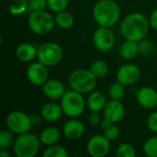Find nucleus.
<instances>
[{
    "mask_svg": "<svg viewBox=\"0 0 157 157\" xmlns=\"http://www.w3.org/2000/svg\"><path fill=\"white\" fill-rule=\"evenodd\" d=\"M28 9L27 0H12L9 5V11L13 16H18Z\"/></svg>",
    "mask_w": 157,
    "mask_h": 157,
    "instance_id": "a878e982",
    "label": "nucleus"
},
{
    "mask_svg": "<svg viewBox=\"0 0 157 157\" xmlns=\"http://www.w3.org/2000/svg\"><path fill=\"white\" fill-rule=\"evenodd\" d=\"M0 156L1 157H11V155L6 151V149H2L0 152Z\"/></svg>",
    "mask_w": 157,
    "mask_h": 157,
    "instance_id": "4c0bfd02",
    "label": "nucleus"
},
{
    "mask_svg": "<svg viewBox=\"0 0 157 157\" xmlns=\"http://www.w3.org/2000/svg\"><path fill=\"white\" fill-rule=\"evenodd\" d=\"M69 4V0H48V6L53 12H61L65 10Z\"/></svg>",
    "mask_w": 157,
    "mask_h": 157,
    "instance_id": "7c9ffc66",
    "label": "nucleus"
},
{
    "mask_svg": "<svg viewBox=\"0 0 157 157\" xmlns=\"http://www.w3.org/2000/svg\"><path fill=\"white\" fill-rule=\"evenodd\" d=\"M149 21H150L151 27L157 30V8L152 12V14L149 17Z\"/></svg>",
    "mask_w": 157,
    "mask_h": 157,
    "instance_id": "c9c22d12",
    "label": "nucleus"
},
{
    "mask_svg": "<svg viewBox=\"0 0 157 157\" xmlns=\"http://www.w3.org/2000/svg\"><path fill=\"white\" fill-rule=\"evenodd\" d=\"M150 27V21L144 14L132 13L122 20L121 32L126 40L139 41L146 37Z\"/></svg>",
    "mask_w": 157,
    "mask_h": 157,
    "instance_id": "f257e3e1",
    "label": "nucleus"
},
{
    "mask_svg": "<svg viewBox=\"0 0 157 157\" xmlns=\"http://www.w3.org/2000/svg\"><path fill=\"white\" fill-rule=\"evenodd\" d=\"M93 42L98 51L107 52L113 48L115 43V37L109 28L100 27L95 31L93 35Z\"/></svg>",
    "mask_w": 157,
    "mask_h": 157,
    "instance_id": "1a4fd4ad",
    "label": "nucleus"
},
{
    "mask_svg": "<svg viewBox=\"0 0 157 157\" xmlns=\"http://www.w3.org/2000/svg\"><path fill=\"white\" fill-rule=\"evenodd\" d=\"M143 150L147 156L157 157V136L148 139L144 143Z\"/></svg>",
    "mask_w": 157,
    "mask_h": 157,
    "instance_id": "cd10ccee",
    "label": "nucleus"
},
{
    "mask_svg": "<svg viewBox=\"0 0 157 157\" xmlns=\"http://www.w3.org/2000/svg\"><path fill=\"white\" fill-rule=\"evenodd\" d=\"M88 121H89V123L92 126H97V125L100 124L101 118H100V115L98 114V112L91 111V113H90V115L88 117Z\"/></svg>",
    "mask_w": 157,
    "mask_h": 157,
    "instance_id": "f704fd0d",
    "label": "nucleus"
},
{
    "mask_svg": "<svg viewBox=\"0 0 157 157\" xmlns=\"http://www.w3.org/2000/svg\"><path fill=\"white\" fill-rule=\"evenodd\" d=\"M90 71L97 78H103L109 73V65L105 61L98 60L92 63Z\"/></svg>",
    "mask_w": 157,
    "mask_h": 157,
    "instance_id": "5701e85b",
    "label": "nucleus"
},
{
    "mask_svg": "<svg viewBox=\"0 0 157 157\" xmlns=\"http://www.w3.org/2000/svg\"><path fill=\"white\" fill-rule=\"evenodd\" d=\"M104 117L111 123H117L121 121L125 115V108L120 100L110 99L108 101L104 109Z\"/></svg>",
    "mask_w": 157,
    "mask_h": 157,
    "instance_id": "ddd939ff",
    "label": "nucleus"
},
{
    "mask_svg": "<svg viewBox=\"0 0 157 157\" xmlns=\"http://www.w3.org/2000/svg\"><path fill=\"white\" fill-rule=\"evenodd\" d=\"M147 126L151 132L157 133V111L153 112L149 116L147 120Z\"/></svg>",
    "mask_w": 157,
    "mask_h": 157,
    "instance_id": "72a5a7b5",
    "label": "nucleus"
},
{
    "mask_svg": "<svg viewBox=\"0 0 157 157\" xmlns=\"http://www.w3.org/2000/svg\"><path fill=\"white\" fill-rule=\"evenodd\" d=\"M141 76L140 68L133 63H125L121 65L116 74V78L119 82L126 86H131L136 83Z\"/></svg>",
    "mask_w": 157,
    "mask_h": 157,
    "instance_id": "f8f14e48",
    "label": "nucleus"
},
{
    "mask_svg": "<svg viewBox=\"0 0 157 157\" xmlns=\"http://www.w3.org/2000/svg\"><path fill=\"white\" fill-rule=\"evenodd\" d=\"M6 126L15 134H22L28 132L32 126L31 118L23 111H12L6 120Z\"/></svg>",
    "mask_w": 157,
    "mask_h": 157,
    "instance_id": "6e6552de",
    "label": "nucleus"
},
{
    "mask_svg": "<svg viewBox=\"0 0 157 157\" xmlns=\"http://www.w3.org/2000/svg\"><path fill=\"white\" fill-rule=\"evenodd\" d=\"M107 98L101 91H92L87 99V106L91 111L99 112L107 104Z\"/></svg>",
    "mask_w": 157,
    "mask_h": 157,
    "instance_id": "6ab92c4d",
    "label": "nucleus"
},
{
    "mask_svg": "<svg viewBox=\"0 0 157 157\" xmlns=\"http://www.w3.org/2000/svg\"><path fill=\"white\" fill-rule=\"evenodd\" d=\"M93 17L100 27L111 28L120 19L121 9L113 0H99L94 6Z\"/></svg>",
    "mask_w": 157,
    "mask_h": 157,
    "instance_id": "f03ea898",
    "label": "nucleus"
},
{
    "mask_svg": "<svg viewBox=\"0 0 157 157\" xmlns=\"http://www.w3.org/2000/svg\"><path fill=\"white\" fill-rule=\"evenodd\" d=\"M86 149L91 156H106L110 149V141H109L104 135H94L89 139L86 145Z\"/></svg>",
    "mask_w": 157,
    "mask_h": 157,
    "instance_id": "9b49d317",
    "label": "nucleus"
},
{
    "mask_svg": "<svg viewBox=\"0 0 157 157\" xmlns=\"http://www.w3.org/2000/svg\"><path fill=\"white\" fill-rule=\"evenodd\" d=\"M61 106L66 116L75 119L82 115L85 111L86 101L83 94L72 89L65 91L61 98Z\"/></svg>",
    "mask_w": 157,
    "mask_h": 157,
    "instance_id": "39448f33",
    "label": "nucleus"
},
{
    "mask_svg": "<svg viewBox=\"0 0 157 157\" xmlns=\"http://www.w3.org/2000/svg\"><path fill=\"white\" fill-rule=\"evenodd\" d=\"M38 50L31 43H21L16 50V55L22 62H30L37 57Z\"/></svg>",
    "mask_w": 157,
    "mask_h": 157,
    "instance_id": "a211bd4d",
    "label": "nucleus"
},
{
    "mask_svg": "<svg viewBox=\"0 0 157 157\" xmlns=\"http://www.w3.org/2000/svg\"><path fill=\"white\" fill-rule=\"evenodd\" d=\"M98 78L87 69L75 70L69 76L71 88L81 94L91 93L97 86Z\"/></svg>",
    "mask_w": 157,
    "mask_h": 157,
    "instance_id": "7ed1b4c3",
    "label": "nucleus"
},
{
    "mask_svg": "<svg viewBox=\"0 0 157 157\" xmlns=\"http://www.w3.org/2000/svg\"><path fill=\"white\" fill-rule=\"evenodd\" d=\"M120 134H121L120 129L113 123L104 130V136L110 142L117 140L120 137Z\"/></svg>",
    "mask_w": 157,
    "mask_h": 157,
    "instance_id": "2f4dec72",
    "label": "nucleus"
},
{
    "mask_svg": "<svg viewBox=\"0 0 157 157\" xmlns=\"http://www.w3.org/2000/svg\"><path fill=\"white\" fill-rule=\"evenodd\" d=\"M28 22L30 30L37 35L50 33L55 25V19L45 10L32 11L29 17Z\"/></svg>",
    "mask_w": 157,
    "mask_h": 157,
    "instance_id": "423d86ee",
    "label": "nucleus"
},
{
    "mask_svg": "<svg viewBox=\"0 0 157 157\" xmlns=\"http://www.w3.org/2000/svg\"><path fill=\"white\" fill-rule=\"evenodd\" d=\"M61 138L60 131L55 127H47L40 134V140L44 145H52L56 144Z\"/></svg>",
    "mask_w": 157,
    "mask_h": 157,
    "instance_id": "aec40b11",
    "label": "nucleus"
},
{
    "mask_svg": "<svg viewBox=\"0 0 157 157\" xmlns=\"http://www.w3.org/2000/svg\"><path fill=\"white\" fill-rule=\"evenodd\" d=\"M48 6V0H29V8L32 11L44 10Z\"/></svg>",
    "mask_w": 157,
    "mask_h": 157,
    "instance_id": "473e14b6",
    "label": "nucleus"
},
{
    "mask_svg": "<svg viewBox=\"0 0 157 157\" xmlns=\"http://www.w3.org/2000/svg\"><path fill=\"white\" fill-rule=\"evenodd\" d=\"M116 155L118 157H135L136 151L132 144L124 143L117 148Z\"/></svg>",
    "mask_w": 157,
    "mask_h": 157,
    "instance_id": "c85d7f7f",
    "label": "nucleus"
},
{
    "mask_svg": "<svg viewBox=\"0 0 157 157\" xmlns=\"http://www.w3.org/2000/svg\"><path fill=\"white\" fill-rule=\"evenodd\" d=\"M42 92L47 98L56 100L62 98L65 93V89L60 81L56 79H48L42 85Z\"/></svg>",
    "mask_w": 157,
    "mask_h": 157,
    "instance_id": "2eb2a0df",
    "label": "nucleus"
},
{
    "mask_svg": "<svg viewBox=\"0 0 157 157\" xmlns=\"http://www.w3.org/2000/svg\"><path fill=\"white\" fill-rule=\"evenodd\" d=\"M112 123L109 121V120H107L106 118H104V120L103 121H101V122H100V127H101V129L104 131L105 129H107L109 126H110Z\"/></svg>",
    "mask_w": 157,
    "mask_h": 157,
    "instance_id": "e433bc0d",
    "label": "nucleus"
},
{
    "mask_svg": "<svg viewBox=\"0 0 157 157\" xmlns=\"http://www.w3.org/2000/svg\"><path fill=\"white\" fill-rule=\"evenodd\" d=\"M54 19H55V25H57L59 28L63 29H68L72 28L75 23L74 16L65 10L58 12Z\"/></svg>",
    "mask_w": 157,
    "mask_h": 157,
    "instance_id": "4be33fe9",
    "label": "nucleus"
},
{
    "mask_svg": "<svg viewBox=\"0 0 157 157\" xmlns=\"http://www.w3.org/2000/svg\"><path fill=\"white\" fill-rule=\"evenodd\" d=\"M48 66L39 61L30 63L27 69V78L33 86H42V85L48 80Z\"/></svg>",
    "mask_w": 157,
    "mask_h": 157,
    "instance_id": "9d476101",
    "label": "nucleus"
},
{
    "mask_svg": "<svg viewBox=\"0 0 157 157\" xmlns=\"http://www.w3.org/2000/svg\"><path fill=\"white\" fill-rule=\"evenodd\" d=\"M16 138L14 136V132L10 130L3 131L0 132V147L1 149H8L14 145Z\"/></svg>",
    "mask_w": 157,
    "mask_h": 157,
    "instance_id": "bb28decb",
    "label": "nucleus"
},
{
    "mask_svg": "<svg viewBox=\"0 0 157 157\" xmlns=\"http://www.w3.org/2000/svg\"><path fill=\"white\" fill-rule=\"evenodd\" d=\"M121 56L126 60L134 59L139 54V45L138 41L126 40L120 49Z\"/></svg>",
    "mask_w": 157,
    "mask_h": 157,
    "instance_id": "412c9836",
    "label": "nucleus"
},
{
    "mask_svg": "<svg viewBox=\"0 0 157 157\" xmlns=\"http://www.w3.org/2000/svg\"><path fill=\"white\" fill-rule=\"evenodd\" d=\"M38 61L48 67L58 64L63 58V50L61 46L55 42H46L39 47Z\"/></svg>",
    "mask_w": 157,
    "mask_h": 157,
    "instance_id": "0eeeda50",
    "label": "nucleus"
},
{
    "mask_svg": "<svg viewBox=\"0 0 157 157\" xmlns=\"http://www.w3.org/2000/svg\"><path fill=\"white\" fill-rule=\"evenodd\" d=\"M40 114L44 121L48 122H55L62 118L63 110L61 104L59 105L55 102H49L43 105L40 109Z\"/></svg>",
    "mask_w": 157,
    "mask_h": 157,
    "instance_id": "dca6fc26",
    "label": "nucleus"
},
{
    "mask_svg": "<svg viewBox=\"0 0 157 157\" xmlns=\"http://www.w3.org/2000/svg\"><path fill=\"white\" fill-rule=\"evenodd\" d=\"M138 45H139V54L143 56H147L152 53L154 49V44L152 43V41L144 38L138 41Z\"/></svg>",
    "mask_w": 157,
    "mask_h": 157,
    "instance_id": "c756f323",
    "label": "nucleus"
},
{
    "mask_svg": "<svg viewBox=\"0 0 157 157\" xmlns=\"http://www.w3.org/2000/svg\"><path fill=\"white\" fill-rule=\"evenodd\" d=\"M125 95V86L121 82L113 83L109 88V96L111 99L121 100Z\"/></svg>",
    "mask_w": 157,
    "mask_h": 157,
    "instance_id": "b1692460",
    "label": "nucleus"
},
{
    "mask_svg": "<svg viewBox=\"0 0 157 157\" xmlns=\"http://www.w3.org/2000/svg\"><path fill=\"white\" fill-rule=\"evenodd\" d=\"M138 104L147 109H155L157 106V91L150 86L141 88L136 95Z\"/></svg>",
    "mask_w": 157,
    "mask_h": 157,
    "instance_id": "4468645a",
    "label": "nucleus"
},
{
    "mask_svg": "<svg viewBox=\"0 0 157 157\" xmlns=\"http://www.w3.org/2000/svg\"><path fill=\"white\" fill-rule=\"evenodd\" d=\"M63 132L66 138L70 140H76L83 136L85 132V126L78 120H71L64 124Z\"/></svg>",
    "mask_w": 157,
    "mask_h": 157,
    "instance_id": "f3484780",
    "label": "nucleus"
},
{
    "mask_svg": "<svg viewBox=\"0 0 157 157\" xmlns=\"http://www.w3.org/2000/svg\"><path fill=\"white\" fill-rule=\"evenodd\" d=\"M43 157H67L68 153L66 149L61 145H50L43 153Z\"/></svg>",
    "mask_w": 157,
    "mask_h": 157,
    "instance_id": "393cba45",
    "label": "nucleus"
},
{
    "mask_svg": "<svg viewBox=\"0 0 157 157\" xmlns=\"http://www.w3.org/2000/svg\"><path fill=\"white\" fill-rule=\"evenodd\" d=\"M40 138L28 132L16 138L13 150L17 157H34L40 151Z\"/></svg>",
    "mask_w": 157,
    "mask_h": 157,
    "instance_id": "20e7f679",
    "label": "nucleus"
}]
</instances>
